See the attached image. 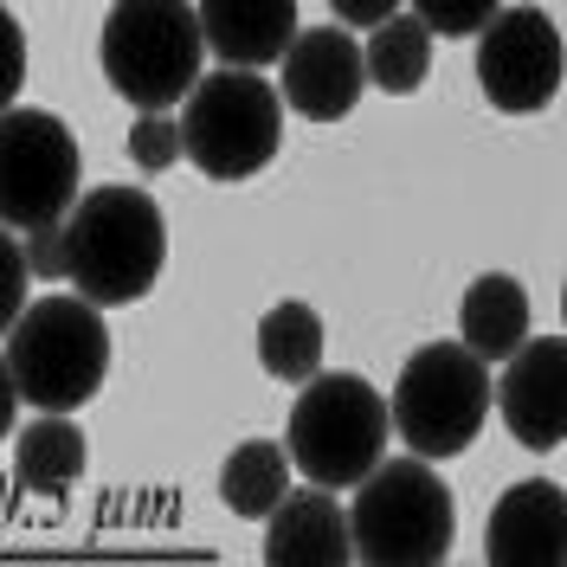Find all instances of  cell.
Here are the masks:
<instances>
[{"mask_svg": "<svg viewBox=\"0 0 567 567\" xmlns=\"http://www.w3.org/2000/svg\"><path fill=\"white\" fill-rule=\"evenodd\" d=\"M168 265V219L142 187H91L65 213V284L78 297L123 310L142 303Z\"/></svg>", "mask_w": 567, "mask_h": 567, "instance_id": "cell-1", "label": "cell"}, {"mask_svg": "<svg viewBox=\"0 0 567 567\" xmlns=\"http://www.w3.org/2000/svg\"><path fill=\"white\" fill-rule=\"evenodd\" d=\"M91 297H39L7 322V381L39 413L91 406L110 374V329Z\"/></svg>", "mask_w": 567, "mask_h": 567, "instance_id": "cell-2", "label": "cell"}, {"mask_svg": "<svg viewBox=\"0 0 567 567\" xmlns=\"http://www.w3.org/2000/svg\"><path fill=\"white\" fill-rule=\"evenodd\" d=\"M207 27H200V7L187 0H116L104 13V39H97V59L104 78L123 104L136 110H175L181 97H194V84L207 78Z\"/></svg>", "mask_w": 567, "mask_h": 567, "instance_id": "cell-3", "label": "cell"}, {"mask_svg": "<svg viewBox=\"0 0 567 567\" xmlns=\"http://www.w3.org/2000/svg\"><path fill=\"white\" fill-rule=\"evenodd\" d=\"M354 561L368 567H439L458 535V503L432 458H381L349 503Z\"/></svg>", "mask_w": 567, "mask_h": 567, "instance_id": "cell-4", "label": "cell"}, {"mask_svg": "<svg viewBox=\"0 0 567 567\" xmlns=\"http://www.w3.org/2000/svg\"><path fill=\"white\" fill-rule=\"evenodd\" d=\"M388 432H393V400L361 374H317L303 381L297 406H290V458L303 484L322 491H354L374 464L388 458Z\"/></svg>", "mask_w": 567, "mask_h": 567, "instance_id": "cell-5", "label": "cell"}, {"mask_svg": "<svg viewBox=\"0 0 567 567\" xmlns=\"http://www.w3.org/2000/svg\"><path fill=\"white\" fill-rule=\"evenodd\" d=\"M181 136H187V162L207 181L226 187L251 181L284 148V91L251 65H219L194 84L181 110Z\"/></svg>", "mask_w": 567, "mask_h": 567, "instance_id": "cell-6", "label": "cell"}, {"mask_svg": "<svg viewBox=\"0 0 567 567\" xmlns=\"http://www.w3.org/2000/svg\"><path fill=\"white\" fill-rule=\"evenodd\" d=\"M484 420H491V361L471 342H425L406 354L393 381V439H406V452L445 464L471 452Z\"/></svg>", "mask_w": 567, "mask_h": 567, "instance_id": "cell-7", "label": "cell"}, {"mask_svg": "<svg viewBox=\"0 0 567 567\" xmlns=\"http://www.w3.org/2000/svg\"><path fill=\"white\" fill-rule=\"evenodd\" d=\"M84 155L78 136L52 110L7 104L0 116V219L7 233H33V226H59L84 194Z\"/></svg>", "mask_w": 567, "mask_h": 567, "instance_id": "cell-8", "label": "cell"}, {"mask_svg": "<svg viewBox=\"0 0 567 567\" xmlns=\"http://www.w3.org/2000/svg\"><path fill=\"white\" fill-rule=\"evenodd\" d=\"M567 45L542 7H503L477 33V91L503 116H535L561 97Z\"/></svg>", "mask_w": 567, "mask_h": 567, "instance_id": "cell-9", "label": "cell"}, {"mask_svg": "<svg viewBox=\"0 0 567 567\" xmlns=\"http://www.w3.org/2000/svg\"><path fill=\"white\" fill-rule=\"evenodd\" d=\"M496 413L523 452H555L567 445V336H529L503 361L496 381Z\"/></svg>", "mask_w": 567, "mask_h": 567, "instance_id": "cell-10", "label": "cell"}, {"mask_svg": "<svg viewBox=\"0 0 567 567\" xmlns=\"http://www.w3.org/2000/svg\"><path fill=\"white\" fill-rule=\"evenodd\" d=\"M284 104L303 123H342L368 91V45H354L349 27H303L284 52Z\"/></svg>", "mask_w": 567, "mask_h": 567, "instance_id": "cell-11", "label": "cell"}, {"mask_svg": "<svg viewBox=\"0 0 567 567\" xmlns=\"http://www.w3.org/2000/svg\"><path fill=\"white\" fill-rule=\"evenodd\" d=\"M491 567H561L567 561V491L548 477H523L496 496L484 523Z\"/></svg>", "mask_w": 567, "mask_h": 567, "instance_id": "cell-12", "label": "cell"}, {"mask_svg": "<svg viewBox=\"0 0 567 567\" xmlns=\"http://www.w3.org/2000/svg\"><path fill=\"white\" fill-rule=\"evenodd\" d=\"M265 561L271 567H342L354 561V523L336 491H290L265 516Z\"/></svg>", "mask_w": 567, "mask_h": 567, "instance_id": "cell-13", "label": "cell"}, {"mask_svg": "<svg viewBox=\"0 0 567 567\" xmlns=\"http://www.w3.org/2000/svg\"><path fill=\"white\" fill-rule=\"evenodd\" d=\"M200 27L219 65H284V52L297 45V0H194Z\"/></svg>", "mask_w": 567, "mask_h": 567, "instance_id": "cell-14", "label": "cell"}, {"mask_svg": "<svg viewBox=\"0 0 567 567\" xmlns=\"http://www.w3.org/2000/svg\"><path fill=\"white\" fill-rule=\"evenodd\" d=\"M458 342H471L484 361H509L529 342V290L509 271H484L458 303Z\"/></svg>", "mask_w": 567, "mask_h": 567, "instance_id": "cell-15", "label": "cell"}, {"mask_svg": "<svg viewBox=\"0 0 567 567\" xmlns=\"http://www.w3.org/2000/svg\"><path fill=\"white\" fill-rule=\"evenodd\" d=\"M84 477V432L71 413H45L27 432H13V491L33 496H65Z\"/></svg>", "mask_w": 567, "mask_h": 567, "instance_id": "cell-16", "label": "cell"}, {"mask_svg": "<svg viewBox=\"0 0 567 567\" xmlns=\"http://www.w3.org/2000/svg\"><path fill=\"white\" fill-rule=\"evenodd\" d=\"M258 368L284 388H303L322 374V317L310 303L284 297L258 317Z\"/></svg>", "mask_w": 567, "mask_h": 567, "instance_id": "cell-17", "label": "cell"}, {"mask_svg": "<svg viewBox=\"0 0 567 567\" xmlns=\"http://www.w3.org/2000/svg\"><path fill=\"white\" fill-rule=\"evenodd\" d=\"M290 471H297L290 445H278V439H246L226 458V471H219V503L233 516H246V523H265L284 496H290Z\"/></svg>", "mask_w": 567, "mask_h": 567, "instance_id": "cell-18", "label": "cell"}, {"mask_svg": "<svg viewBox=\"0 0 567 567\" xmlns=\"http://www.w3.org/2000/svg\"><path fill=\"white\" fill-rule=\"evenodd\" d=\"M432 65V27L420 13H393L388 27L368 33V84L388 97H413Z\"/></svg>", "mask_w": 567, "mask_h": 567, "instance_id": "cell-19", "label": "cell"}, {"mask_svg": "<svg viewBox=\"0 0 567 567\" xmlns=\"http://www.w3.org/2000/svg\"><path fill=\"white\" fill-rule=\"evenodd\" d=\"M181 155H187V136H181V123L168 110H142L136 123H130V162H136L142 175L175 168Z\"/></svg>", "mask_w": 567, "mask_h": 567, "instance_id": "cell-20", "label": "cell"}, {"mask_svg": "<svg viewBox=\"0 0 567 567\" xmlns=\"http://www.w3.org/2000/svg\"><path fill=\"white\" fill-rule=\"evenodd\" d=\"M413 13L439 39H477L503 13V0H413Z\"/></svg>", "mask_w": 567, "mask_h": 567, "instance_id": "cell-21", "label": "cell"}, {"mask_svg": "<svg viewBox=\"0 0 567 567\" xmlns=\"http://www.w3.org/2000/svg\"><path fill=\"white\" fill-rule=\"evenodd\" d=\"M27 271L65 284V219H59V226H33V233H27Z\"/></svg>", "mask_w": 567, "mask_h": 567, "instance_id": "cell-22", "label": "cell"}, {"mask_svg": "<svg viewBox=\"0 0 567 567\" xmlns=\"http://www.w3.org/2000/svg\"><path fill=\"white\" fill-rule=\"evenodd\" d=\"M329 13L342 20V27H388L393 13H400V0H329Z\"/></svg>", "mask_w": 567, "mask_h": 567, "instance_id": "cell-23", "label": "cell"}, {"mask_svg": "<svg viewBox=\"0 0 567 567\" xmlns=\"http://www.w3.org/2000/svg\"><path fill=\"white\" fill-rule=\"evenodd\" d=\"M0 39H7V78H0V91L13 97V91H20V27H13V20H0Z\"/></svg>", "mask_w": 567, "mask_h": 567, "instance_id": "cell-24", "label": "cell"}, {"mask_svg": "<svg viewBox=\"0 0 567 567\" xmlns=\"http://www.w3.org/2000/svg\"><path fill=\"white\" fill-rule=\"evenodd\" d=\"M561 322H567V278H561Z\"/></svg>", "mask_w": 567, "mask_h": 567, "instance_id": "cell-25", "label": "cell"}]
</instances>
